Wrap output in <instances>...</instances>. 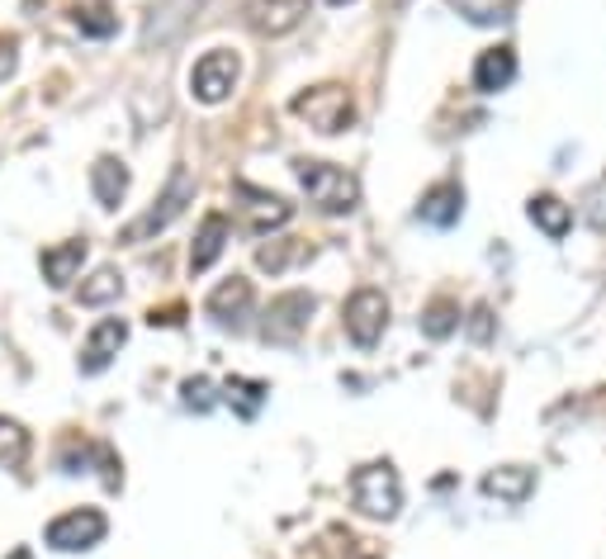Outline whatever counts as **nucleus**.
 Instances as JSON below:
<instances>
[{
	"instance_id": "obj_8",
	"label": "nucleus",
	"mask_w": 606,
	"mask_h": 559,
	"mask_svg": "<svg viewBox=\"0 0 606 559\" xmlns=\"http://www.w3.org/2000/svg\"><path fill=\"white\" fill-rule=\"evenodd\" d=\"M105 540V517H100L95 508H77L67 512V517H57L48 526V546L62 550V555H77V550H91Z\"/></svg>"
},
{
	"instance_id": "obj_2",
	"label": "nucleus",
	"mask_w": 606,
	"mask_h": 559,
	"mask_svg": "<svg viewBox=\"0 0 606 559\" xmlns=\"http://www.w3.org/2000/svg\"><path fill=\"white\" fill-rule=\"evenodd\" d=\"M351 498H356V508L365 512V517H398V508H403V484H398V469L380 461V465H360L356 475H351Z\"/></svg>"
},
{
	"instance_id": "obj_14",
	"label": "nucleus",
	"mask_w": 606,
	"mask_h": 559,
	"mask_svg": "<svg viewBox=\"0 0 606 559\" xmlns=\"http://www.w3.org/2000/svg\"><path fill=\"white\" fill-rule=\"evenodd\" d=\"M228 237H233V223H228L223 213H209L205 228H199V237H195V252H190V270H195V276L219 261L223 247H228Z\"/></svg>"
},
{
	"instance_id": "obj_30",
	"label": "nucleus",
	"mask_w": 606,
	"mask_h": 559,
	"mask_svg": "<svg viewBox=\"0 0 606 559\" xmlns=\"http://www.w3.org/2000/svg\"><path fill=\"white\" fill-rule=\"evenodd\" d=\"M327 5H351V0H327Z\"/></svg>"
},
{
	"instance_id": "obj_22",
	"label": "nucleus",
	"mask_w": 606,
	"mask_h": 559,
	"mask_svg": "<svg viewBox=\"0 0 606 559\" xmlns=\"http://www.w3.org/2000/svg\"><path fill=\"white\" fill-rule=\"evenodd\" d=\"M455 327H459V308L451 304V299H436V304H431L427 313H422V333L427 337H451L455 333Z\"/></svg>"
},
{
	"instance_id": "obj_25",
	"label": "nucleus",
	"mask_w": 606,
	"mask_h": 559,
	"mask_svg": "<svg viewBox=\"0 0 606 559\" xmlns=\"http://www.w3.org/2000/svg\"><path fill=\"white\" fill-rule=\"evenodd\" d=\"M77 28L81 34H95V38H109L114 28H119V20L105 14V10H77Z\"/></svg>"
},
{
	"instance_id": "obj_21",
	"label": "nucleus",
	"mask_w": 606,
	"mask_h": 559,
	"mask_svg": "<svg viewBox=\"0 0 606 559\" xmlns=\"http://www.w3.org/2000/svg\"><path fill=\"white\" fill-rule=\"evenodd\" d=\"M124 294V276L114 266H105V270H95L91 280L81 284V304L85 308H100V304H114V299Z\"/></svg>"
},
{
	"instance_id": "obj_28",
	"label": "nucleus",
	"mask_w": 606,
	"mask_h": 559,
	"mask_svg": "<svg viewBox=\"0 0 606 559\" xmlns=\"http://www.w3.org/2000/svg\"><path fill=\"white\" fill-rule=\"evenodd\" d=\"M474 337H479V341H488V308H479V313H474Z\"/></svg>"
},
{
	"instance_id": "obj_17",
	"label": "nucleus",
	"mask_w": 606,
	"mask_h": 559,
	"mask_svg": "<svg viewBox=\"0 0 606 559\" xmlns=\"http://www.w3.org/2000/svg\"><path fill=\"white\" fill-rule=\"evenodd\" d=\"M85 261V242H62V247H48L43 252V280L53 284V290H67L71 280H77V270Z\"/></svg>"
},
{
	"instance_id": "obj_26",
	"label": "nucleus",
	"mask_w": 606,
	"mask_h": 559,
	"mask_svg": "<svg viewBox=\"0 0 606 559\" xmlns=\"http://www.w3.org/2000/svg\"><path fill=\"white\" fill-rule=\"evenodd\" d=\"M180 394H185V408H190V412H209L213 408V384L209 380H185Z\"/></svg>"
},
{
	"instance_id": "obj_11",
	"label": "nucleus",
	"mask_w": 606,
	"mask_h": 559,
	"mask_svg": "<svg viewBox=\"0 0 606 559\" xmlns=\"http://www.w3.org/2000/svg\"><path fill=\"white\" fill-rule=\"evenodd\" d=\"M128 341V323L124 318H105L91 333V341H85V351H81V370L85 375H100V370H105L114 356H119V347Z\"/></svg>"
},
{
	"instance_id": "obj_23",
	"label": "nucleus",
	"mask_w": 606,
	"mask_h": 559,
	"mask_svg": "<svg viewBox=\"0 0 606 559\" xmlns=\"http://www.w3.org/2000/svg\"><path fill=\"white\" fill-rule=\"evenodd\" d=\"M24 451H28V436H24V427L20 422H10V418H0V465H20L24 461Z\"/></svg>"
},
{
	"instance_id": "obj_20",
	"label": "nucleus",
	"mask_w": 606,
	"mask_h": 559,
	"mask_svg": "<svg viewBox=\"0 0 606 559\" xmlns=\"http://www.w3.org/2000/svg\"><path fill=\"white\" fill-rule=\"evenodd\" d=\"M266 394H270V384H261V380H237V375H233V380L223 384V398L237 408V418H242V422H252L256 412H261Z\"/></svg>"
},
{
	"instance_id": "obj_24",
	"label": "nucleus",
	"mask_w": 606,
	"mask_h": 559,
	"mask_svg": "<svg viewBox=\"0 0 606 559\" xmlns=\"http://www.w3.org/2000/svg\"><path fill=\"white\" fill-rule=\"evenodd\" d=\"M459 14H469L474 24H498V20H508L516 0H455Z\"/></svg>"
},
{
	"instance_id": "obj_16",
	"label": "nucleus",
	"mask_w": 606,
	"mask_h": 559,
	"mask_svg": "<svg viewBox=\"0 0 606 559\" xmlns=\"http://www.w3.org/2000/svg\"><path fill=\"white\" fill-rule=\"evenodd\" d=\"M483 493L498 498V503H526L531 493H536V475L522 465H508V469H493V475H483Z\"/></svg>"
},
{
	"instance_id": "obj_5",
	"label": "nucleus",
	"mask_w": 606,
	"mask_h": 559,
	"mask_svg": "<svg viewBox=\"0 0 606 559\" xmlns=\"http://www.w3.org/2000/svg\"><path fill=\"white\" fill-rule=\"evenodd\" d=\"M237 77H242L237 53L213 48V53H205V57L195 62V71H190V91H195V100H205V105H223V100L237 91Z\"/></svg>"
},
{
	"instance_id": "obj_19",
	"label": "nucleus",
	"mask_w": 606,
	"mask_h": 559,
	"mask_svg": "<svg viewBox=\"0 0 606 559\" xmlns=\"http://www.w3.org/2000/svg\"><path fill=\"white\" fill-rule=\"evenodd\" d=\"M526 213H531V223H536L545 237H555V242H559V237H564L569 228H573V213H569V205H559L555 195H536V199H531V205H526Z\"/></svg>"
},
{
	"instance_id": "obj_4",
	"label": "nucleus",
	"mask_w": 606,
	"mask_h": 559,
	"mask_svg": "<svg viewBox=\"0 0 606 559\" xmlns=\"http://www.w3.org/2000/svg\"><path fill=\"white\" fill-rule=\"evenodd\" d=\"M294 114L308 119L317 133H346L356 124V105L341 85H313V91L294 95Z\"/></svg>"
},
{
	"instance_id": "obj_10",
	"label": "nucleus",
	"mask_w": 606,
	"mask_h": 559,
	"mask_svg": "<svg viewBox=\"0 0 606 559\" xmlns=\"http://www.w3.org/2000/svg\"><path fill=\"white\" fill-rule=\"evenodd\" d=\"M209 318L219 323V327H233V333H242V323H247V313H252V280H223L219 290L209 294Z\"/></svg>"
},
{
	"instance_id": "obj_27",
	"label": "nucleus",
	"mask_w": 606,
	"mask_h": 559,
	"mask_svg": "<svg viewBox=\"0 0 606 559\" xmlns=\"http://www.w3.org/2000/svg\"><path fill=\"white\" fill-rule=\"evenodd\" d=\"M14 62H20V57H14V38L0 34V81L14 77Z\"/></svg>"
},
{
	"instance_id": "obj_1",
	"label": "nucleus",
	"mask_w": 606,
	"mask_h": 559,
	"mask_svg": "<svg viewBox=\"0 0 606 559\" xmlns=\"http://www.w3.org/2000/svg\"><path fill=\"white\" fill-rule=\"evenodd\" d=\"M299 185L308 195V205H317L323 213H351L360 205V180L351 171L331 166V162H299Z\"/></svg>"
},
{
	"instance_id": "obj_12",
	"label": "nucleus",
	"mask_w": 606,
	"mask_h": 559,
	"mask_svg": "<svg viewBox=\"0 0 606 559\" xmlns=\"http://www.w3.org/2000/svg\"><path fill=\"white\" fill-rule=\"evenodd\" d=\"M512 77H516V53L512 48H488V53H479V62H474V85H479L483 95L508 91Z\"/></svg>"
},
{
	"instance_id": "obj_9",
	"label": "nucleus",
	"mask_w": 606,
	"mask_h": 559,
	"mask_svg": "<svg viewBox=\"0 0 606 559\" xmlns=\"http://www.w3.org/2000/svg\"><path fill=\"white\" fill-rule=\"evenodd\" d=\"M237 195L247 199V228H252L256 237L270 233V228H284V223L294 219V205H290V199L266 195V190H256V185H247V180H237Z\"/></svg>"
},
{
	"instance_id": "obj_6",
	"label": "nucleus",
	"mask_w": 606,
	"mask_h": 559,
	"mask_svg": "<svg viewBox=\"0 0 606 559\" xmlns=\"http://www.w3.org/2000/svg\"><path fill=\"white\" fill-rule=\"evenodd\" d=\"M346 333H351V341L360 351H370L374 341L384 337V323H388V299L380 290H356L351 299H346Z\"/></svg>"
},
{
	"instance_id": "obj_13",
	"label": "nucleus",
	"mask_w": 606,
	"mask_h": 559,
	"mask_svg": "<svg viewBox=\"0 0 606 559\" xmlns=\"http://www.w3.org/2000/svg\"><path fill=\"white\" fill-rule=\"evenodd\" d=\"M308 0H252V28L256 34H290L303 20Z\"/></svg>"
},
{
	"instance_id": "obj_29",
	"label": "nucleus",
	"mask_w": 606,
	"mask_h": 559,
	"mask_svg": "<svg viewBox=\"0 0 606 559\" xmlns=\"http://www.w3.org/2000/svg\"><path fill=\"white\" fill-rule=\"evenodd\" d=\"M10 559H34V555H28V550H24V546H20V550H14V555H10Z\"/></svg>"
},
{
	"instance_id": "obj_15",
	"label": "nucleus",
	"mask_w": 606,
	"mask_h": 559,
	"mask_svg": "<svg viewBox=\"0 0 606 559\" xmlns=\"http://www.w3.org/2000/svg\"><path fill=\"white\" fill-rule=\"evenodd\" d=\"M417 213H422L431 228H451V223H459V213H465V190H459L455 180H445L436 190L422 195V209Z\"/></svg>"
},
{
	"instance_id": "obj_7",
	"label": "nucleus",
	"mask_w": 606,
	"mask_h": 559,
	"mask_svg": "<svg viewBox=\"0 0 606 559\" xmlns=\"http://www.w3.org/2000/svg\"><path fill=\"white\" fill-rule=\"evenodd\" d=\"M308 318H313V294L290 290V294L270 299L266 323H261V337H266V341H280V347H290V341H299V337H303V327H308Z\"/></svg>"
},
{
	"instance_id": "obj_18",
	"label": "nucleus",
	"mask_w": 606,
	"mask_h": 559,
	"mask_svg": "<svg viewBox=\"0 0 606 559\" xmlns=\"http://www.w3.org/2000/svg\"><path fill=\"white\" fill-rule=\"evenodd\" d=\"M91 190L105 209H119V199L128 195V166L119 162V156H100V162L91 166Z\"/></svg>"
},
{
	"instance_id": "obj_3",
	"label": "nucleus",
	"mask_w": 606,
	"mask_h": 559,
	"mask_svg": "<svg viewBox=\"0 0 606 559\" xmlns=\"http://www.w3.org/2000/svg\"><path fill=\"white\" fill-rule=\"evenodd\" d=\"M190 199H195V176H190L185 166H176V171H171V180H166V195L156 199V205H152L148 213H142L138 223H128V228H124V242H148V237H156L162 228H171V223L180 219Z\"/></svg>"
}]
</instances>
